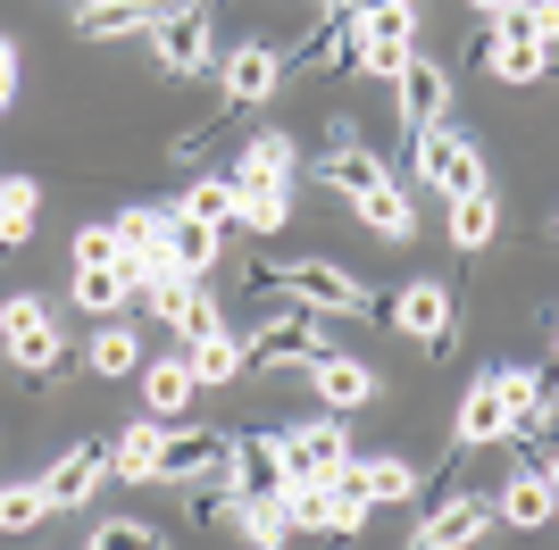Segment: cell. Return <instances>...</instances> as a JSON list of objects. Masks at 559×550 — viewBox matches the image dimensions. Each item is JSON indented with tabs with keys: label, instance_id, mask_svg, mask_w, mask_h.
<instances>
[{
	"label": "cell",
	"instance_id": "cell-1",
	"mask_svg": "<svg viewBox=\"0 0 559 550\" xmlns=\"http://www.w3.org/2000/svg\"><path fill=\"white\" fill-rule=\"evenodd\" d=\"M418 183H435V192H476L485 183V151L451 125V117H435V125H418Z\"/></svg>",
	"mask_w": 559,
	"mask_h": 550
},
{
	"label": "cell",
	"instance_id": "cell-2",
	"mask_svg": "<svg viewBox=\"0 0 559 550\" xmlns=\"http://www.w3.org/2000/svg\"><path fill=\"white\" fill-rule=\"evenodd\" d=\"M142 34H151V59H159L167 75H201L210 68V17H201V0H167Z\"/></svg>",
	"mask_w": 559,
	"mask_h": 550
},
{
	"label": "cell",
	"instance_id": "cell-3",
	"mask_svg": "<svg viewBox=\"0 0 559 550\" xmlns=\"http://www.w3.org/2000/svg\"><path fill=\"white\" fill-rule=\"evenodd\" d=\"M0 334H9V359H17L25 375H59V325H50V300L17 292L9 309H0Z\"/></svg>",
	"mask_w": 559,
	"mask_h": 550
},
{
	"label": "cell",
	"instance_id": "cell-4",
	"mask_svg": "<svg viewBox=\"0 0 559 550\" xmlns=\"http://www.w3.org/2000/svg\"><path fill=\"white\" fill-rule=\"evenodd\" d=\"M393 109H401V125L418 134V125H435V117H451V68H435V59H401L393 68Z\"/></svg>",
	"mask_w": 559,
	"mask_h": 550
},
{
	"label": "cell",
	"instance_id": "cell-5",
	"mask_svg": "<svg viewBox=\"0 0 559 550\" xmlns=\"http://www.w3.org/2000/svg\"><path fill=\"white\" fill-rule=\"evenodd\" d=\"M284 292H301L309 309H343V318L376 309V300H368V284H359L350 267H334V259H293V267H284Z\"/></svg>",
	"mask_w": 559,
	"mask_h": 550
},
{
	"label": "cell",
	"instance_id": "cell-6",
	"mask_svg": "<svg viewBox=\"0 0 559 550\" xmlns=\"http://www.w3.org/2000/svg\"><path fill=\"white\" fill-rule=\"evenodd\" d=\"M384 318H393V334H409V343H443L451 334V318H460V309H451V284H435V275H418V284H401L393 292V309H384Z\"/></svg>",
	"mask_w": 559,
	"mask_h": 550
},
{
	"label": "cell",
	"instance_id": "cell-7",
	"mask_svg": "<svg viewBox=\"0 0 559 550\" xmlns=\"http://www.w3.org/2000/svg\"><path fill=\"white\" fill-rule=\"evenodd\" d=\"M226 458H234V492H242V501H276L284 483H293V458H284V434H242Z\"/></svg>",
	"mask_w": 559,
	"mask_h": 550
},
{
	"label": "cell",
	"instance_id": "cell-8",
	"mask_svg": "<svg viewBox=\"0 0 559 550\" xmlns=\"http://www.w3.org/2000/svg\"><path fill=\"white\" fill-rule=\"evenodd\" d=\"M309 392H318L334 417H350V409H368V400H376V367L350 359V350H318V359H309Z\"/></svg>",
	"mask_w": 559,
	"mask_h": 550
},
{
	"label": "cell",
	"instance_id": "cell-9",
	"mask_svg": "<svg viewBox=\"0 0 559 550\" xmlns=\"http://www.w3.org/2000/svg\"><path fill=\"white\" fill-rule=\"evenodd\" d=\"M393 176V167L376 159L368 142L350 134L343 125V142H326V151H318V183H326V192H343V201H359V192H376V183Z\"/></svg>",
	"mask_w": 559,
	"mask_h": 550
},
{
	"label": "cell",
	"instance_id": "cell-10",
	"mask_svg": "<svg viewBox=\"0 0 559 550\" xmlns=\"http://www.w3.org/2000/svg\"><path fill=\"white\" fill-rule=\"evenodd\" d=\"M284 458H293V476H334V467H343L350 458V434H343V417H309V426H293V434H284Z\"/></svg>",
	"mask_w": 559,
	"mask_h": 550
},
{
	"label": "cell",
	"instance_id": "cell-11",
	"mask_svg": "<svg viewBox=\"0 0 559 550\" xmlns=\"http://www.w3.org/2000/svg\"><path fill=\"white\" fill-rule=\"evenodd\" d=\"M334 483H350V492H359V501H409V492H418V467H409V458H343V467H334Z\"/></svg>",
	"mask_w": 559,
	"mask_h": 550
},
{
	"label": "cell",
	"instance_id": "cell-12",
	"mask_svg": "<svg viewBox=\"0 0 559 550\" xmlns=\"http://www.w3.org/2000/svg\"><path fill=\"white\" fill-rule=\"evenodd\" d=\"M451 434L467 442V451H485V442H510V392H501V375H476V392L460 400V426Z\"/></svg>",
	"mask_w": 559,
	"mask_h": 550
},
{
	"label": "cell",
	"instance_id": "cell-13",
	"mask_svg": "<svg viewBox=\"0 0 559 550\" xmlns=\"http://www.w3.org/2000/svg\"><path fill=\"white\" fill-rule=\"evenodd\" d=\"M217 234H226V226L192 217V208H167V234H159V251L176 259V275H210V267H217Z\"/></svg>",
	"mask_w": 559,
	"mask_h": 550
},
{
	"label": "cell",
	"instance_id": "cell-14",
	"mask_svg": "<svg viewBox=\"0 0 559 550\" xmlns=\"http://www.w3.org/2000/svg\"><path fill=\"white\" fill-rule=\"evenodd\" d=\"M100 476H109V442H75V451L43 476V492H50V509H75V501H93Z\"/></svg>",
	"mask_w": 559,
	"mask_h": 550
},
{
	"label": "cell",
	"instance_id": "cell-15",
	"mask_svg": "<svg viewBox=\"0 0 559 550\" xmlns=\"http://www.w3.org/2000/svg\"><path fill=\"white\" fill-rule=\"evenodd\" d=\"M68 300L84 309V318H117V309H134V275H126V259H100V267H75Z\"/></svg>",
	"mask_w": 559,
	"mask_h": 550
},
{
	"label": "cell",
	"instance_id": "cell-16",
	"mask_svg": "<svg viewBox=\"0 0 559 550\" xmlns=\"http://www.w3.org/2000/svg\"><path fill=\"white\" fill-rule=\"evenodd\" d=\"M226 451H234V442H226V434H201V426H192V434H159V476H176V483L217 476V467H226Z\"/></svg>",
	"mask_w": 559,
	"mask_h": 550
},
{
	"label": "cell",
	"instance_id": "cell-17",
	"mask_svg": "<svg viewBox=\"0 0 559 550\" xmlns=\"http://www.w3.org/2000/svg\"><path fill=\"white\" fill-rule=\"evenodd\" d=\"M159 17V0H75V34L84 43H117V34H142Z\"/></svg>",
	"mask_w": 559,
	"mask_h": 550
},
{
	"label": "cell",
	"instance_id": "cell-18",
	"mask_svg": "<svg viewBox=\"0 0 559 550\" xmlns=\"http://www.w3.org/2000/svg\"><path fill=\"white\" fill-rule=\"evenodd\" d=\"M276 84H284V50L242 43V50L226 59V100H242V109H251V100H267Z\"/></svg>",
	"mask_w": 559,
	"mask_h": 550
},
{
	"label": "cell",
	"instance_id": "cell-19",
	"mask_svg": "<svg viewBox=\"0 0 559 550\" xmlns=\"http://www.w3.org/2000/svg\"><path fill=\"white\" fill-rule=\"evenodd\" d=\"M501 84H543V68H551V43H535V34H510V25H492V59H485Z\"/></svg>",
	"mask_w": 559,
	"mask_h": 550
},
{
	"label": "cell",
	"instance_id": "cell-20",
	"mask_svg": "<svg viewBox=\"0 0 559 550\" xmlns=\"http://www.w3.org/2000/svg\"><path fill=\"white\" fill-rule=\"evenodd\" d=\"M350 208H359V226H368V234H384V242H409V234H418V208H409V192H401L393 176L376 183V192H359Z\"/></svg>",
	"mask_w": 559,
	"mask_h": 550
},
{
	"label": "cell",
	"instance_id": "cell-21",
	"mask_svg": "<svg viewBox=\"0 0 559 550\" xmlns=\"http://www.w3.org/2000/svg\"><path fill=\"white\" fill-rule=\"evenodd\" d=\"M551 467H518L510 476V492H501V517H510L518 534H535V526H551Z\"/></svg>",
	"mask_w": 559,
	"mask_h": 550
},
{
	"label": "cell",
	"instance_id": "cell-22",
	"mask_svg": "<svg viewBox=\"0 0 559 550\" xmlns=\"http://www.w3.org/2000/svg\"><path fill=\"white\" fill-rule=\"evenodd\" d=\"M476 534H485V501H443L409 542H418V550H467Z\"/></svg>",
	"mask_w": 559,
	"mask_h": 550
},
{
	"label": "cell",
	"instance_id": "cell-23",
	"mask_svg": "<svg viewBox=\"0 0 559 550\" xmlns=\"http://www.w3.org/2000/svg\"><path fill=\"white\" fill-rule=\"evenodd\" d=\"M109 476H126V483H159V417H151V426H126V434L109 442Z\"/></svg>",
	"mask_w": 559,
	"mask_h": 550
},
{
	"label": "cell",
	"instance_id": "cell-24",
	"mask_svg": "<svg viewBox=\"0 0 559 550\" xmlns=\"http://www.w3.org/2000/svg\"><path fill=\"white\" fill-rule=\"evenodd\" d=\"M185 367H192V384H234L242 375V334H201V343H185Z\"/></svg>",
	"mask_w": 559,
	"mask_h": 550
},
{
	"label": "cell",
	"instance_id": "cell-25",
	"mask_svg": "<svg viewBox=\"0 0 559 550\" xmlns=\"http://www.w3.org/2000/svg\"><path fill=\"white\" fill-rule=\"evenodd\" d=\"M492 226H501V208H492V183H476V192H451V242H460V251H485Z\"/></svg>",
	"mask_w": 559,
	"mask_h": 550
},
{
	"label": "cell",
	"instance_id": "cell-26",
	"mask_svg": "<svg viewBox=\"0 0 559 550\" xmlns=\"http://www.w3.org/2000/svg\"><path fill=\"white\" fill-rule=\"evenodd\" d=\"M142 367V334L126 325V309L117 318H100V334H93V375H134Z\"/></svg>",
	"mask_w": 559,
	"mask_h": 550
},
{
	"label": "cell",
	"instance_id": "cell-27",
	"mask_svg": "<svg viewBox=\"0 0 559 550\" xmlns=\"http://www.w3.org/2000/svg\"><path fill=\"white\" fill-rule=\"evenodd\" d=\"M284 217H293L284 183H234V226H251V234H276Z\"/></svg>",
	"mask_w": 559,
	"mask_h": 550
},
{
	"label": "cell",
	"instance_id": "cell-28",
	"mask_svg": "<svg viewBox=\"0 0 559 550\" xmlns=\"http://www.w3.org/2000/svg\"><path fill=\"white\" fill-rule=\"evenodd\" d=\"M284 176H293V142H284V134H251L234 183H284Z\"/></svg>",
	"mask_w": 559,
	"mask_h": 550
},
{
	"label": "cell",
	"instance_id": "cell-29",
	"mask_svg": "<svg viewBox=\"0 0 559 550\" xmlns=\"http://www.w3.org/2000/svg\"><path fill=\"white\" fill-rule=\"evenodd\" d=\"M43 517H50L43 476H34V483H0V534H34Z\"/></svg>",
	"mask_w": 559,
	"mask_h": 550
},
{
	"label": "cell",
	"instance_id": "cell-30",
	"mask_svg": "<svg viewBox=\"0 0 559 550\" xmlns=\"http://www.w3.org/2000/svg\"><path fill=\"white\" fill-rule=\"evenodd\" d=\"M34 208H43L34 176H9V183H0V242H9V251H17L25 234H34Z\"/></svg>",
	"mask_w": 559,
	"mask_h": 550
},
{
	"label": "cell",
	"instance_id": "cell-31",
	"mask_svg": "<svg viewBox=\"0 0 559 550\" xmlns=\"http://www.w3.org/2000/svg\"><path fill=\"white\" fill-rule=\"evenodd\" d=\"M142 400H151V417H176L192 400V367L185 359H159L151 375H142Z\"/></svg>",
	"mask_w": 559,
	"mask_h": 550
},
{
	"label": "cell",
	"instance_id": "cell-32",
	"mask_svg": "<svg viewBox=\"0 0 559 550\" xmlns=\"http://www.w3.org/2000/svg\"><path fill=\"white\" fill-rule=\"evenodd\" d=\"M167 234V208H151V201H134L126 217H117V259H134V251H151Z\"/></svg>",
	"mask_w": 559,
	"mask_h": 550
},
{
	"label": "cell",
	"instance_id": "cell-33",
	"mask_svg": "<svg viewBox=\"0 0 559 550\" xmlns=\"http://www.w3.org/2000/svg\"><path fill=\"white\" fill-rule=\"evenodd\" d=\"M185 208H192V217H210V226H234V183H192Z\"/></svg>",
	"mask_w": 559,
	"mask_h": 550
},
{
	"label": "cell",
	"instance_id": "cell-34",
	"mask_svg": "<svg viewBox=\"0 0 559 550\" xmlns=\"http://www.w3.org/2000/svg\"><path fill=\"white\" fill-rule=\"evenodd\" d=\"M84 542H93V550H117V542H159V526H142V517H109V526H93Z\"/></svg>",
	"mask_w": 559,
	"mask_h": 550
},
{
	"label": "cell",
	"instance_id": "cell-35",
	"mask_svg": "<svg viewBox=\"0 0 559 550\" xmlns=\"http://www.w3.org/2000/svg\"><path fill=\"white\" fill-rule=\"evenodd\" d=\"M409 50L418 43H359V75H384V84H393V68L409 59Z\"/></svg>",
	"mask_w": 559,
	"mask_h": 550
},
{
	"label": "cell",
	"instance_id": "cell-36",
	"mask_svg": "<svg viewBox=\"0 0 559 550\" xmlns=\"http://www.w3.org/2000/svg\"><path fill=\"white\" fill-rule=\"evenodd\" d=\"M100 259H117V226H84L75 234V267H100Z\"/></svg>",
	"mask_w": 559,
	"mask_h": 550
},
{
	"label": "cell",
	"instance_id": "cell-37",
	"mask_svg": "<svg viewBox=\"0 0 559 550\" xmlns=\"http://www.w3.org/2000/svg\"><path fill=\"white\" fill-rule=\"evenodd\" d=\"M9 100H17V50L0 43V109H9Z\"/></svg>",
	"mask_w": 559,
	"mask_h": 550
},
{
	"label": "cell",
	"instance_id": "cell-38",
	"mask_svg": "<svg viewBox=\"0 0 559 550\" xmlns=\"http://www.w3.org/2000/svg\"><path fill=\"white\" fill-rule=\"evenodd\" d=\"M467 9H485V17H501V9H510V0H467Z\"/></svg>",
	"mask_w": 559,
	"mask_h": 550
},
{
	"label": "cell",
	"instance_id": "cell-39",
	"mask_svg": "<svg viewBox=\"0 0 559 550\" xmlns=\"http://www.w3.org/2000/svg\"><path fill=\"white\" fill-rule=\"evenodd\" d=\"M159 9H167V0H159Z\"/></svg>",
	"mask_w": 559,
	"mask_h": 550
}]
</instances>
